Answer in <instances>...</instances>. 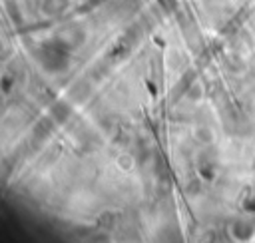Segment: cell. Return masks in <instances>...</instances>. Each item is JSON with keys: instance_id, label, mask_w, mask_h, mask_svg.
<instances>
[{"instance_id": "1", "label": "cell", "mask_w": 255, "mask_h": 243, "mask_svg": "<svg viewBox=\"0 0 255 243\" xmlns=\"http://www.w3.org/2000/svg\"><path fill=\"white\" fill-rule=\"evenodd\" d=\"M36 58L40 60V64L48 70V72H60L66 68L68 58H70V48L62 42V40H50L38 46L36 50Z\"/></svg>"}, {"instance_id": "2", "label": "cell", "mask_w": 255, "mask_h": 243, "mask_svg": "<svg viewBox=\"0 0 255 243\" xmlns=\"http://www.w3.org/2000/svg\"><path fill=\"white\" fill-rule=\"evenodd\" d=\"M58 40H62V42L72 50V48L80 46V44L86 40V32L80 30V28H76V26H68V28H64V30L58 34Z\"/></svg>"}, {"instance_id": "3", "label": "cell", "mask_w": 255, "mask_h": 243, "mask_svg": "<svg viewBox=\"0 0 255 243\" xmlns=\"http://www.w3.org/2000/svg\"><path fill=\"white\" fill-rule=\"evenodd\" d=\"M68 6V0H44L42 2V12L44 14H60Z\"/></svg>"}]
</instances>
